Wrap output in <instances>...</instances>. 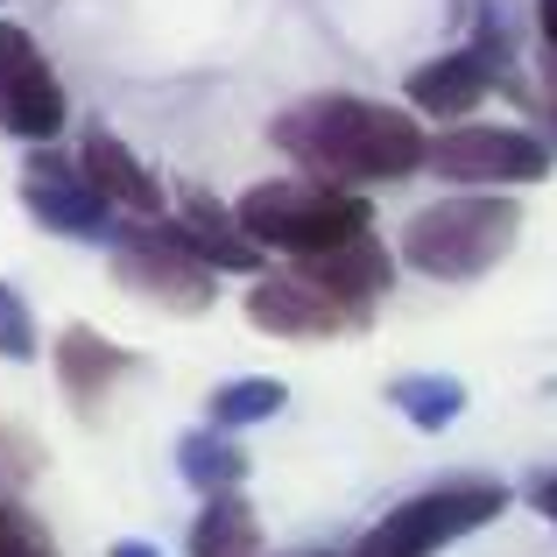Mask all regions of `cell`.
<instances>
[{
    "label": "cell",
    "instance_id": "6da1fadb",
    "mask_svg": "<svg viewBox=\"0 0 557 557\" xmlns=\"http://www.w3.org/2000/svg\"><path fill=\"white\" fill-rule=\"evenodd\" d=\"M269 141L304 177L339 184V190L395 184V177H417L431 163V135L417 127V113L381 107V99H360V92H318L304 107L275 113Z\"/></svg>",
    "mask_w": 557,
    "mask_h": 557
},
{
    "label": "cell",
    "instance_id": "7a4b0ae2",
    "mask_svg": "<svg viewBox=\"0 0 557 557\" xmlns=\"http://www.w3.org/2000/svg\"><path fill=\"white\" fill-rule=\"evenodd\" d=\"M240 226L255 247H275L289 261H318L332 247H354L368 240L374 212L360 190H339V184H318V177H275V184H255L240 190Z\"/></svg>",
    "mask_w": 557,
    "mask_h": 557
},
{
    "label": "cell",
    "instance_id": "3957f363",
    "mask_svg": "<svg viewBox=\"0 0 557 557\" xmlns=\"http://www.w3.org/2000/svg\"><path fill=\"white\" fill-rule=\"evenodd\" d=\"M516 233H522L516 198H502V190H451V198L423 205L403 226V261L437 275V283H473L516 247Z\"/></svg>",
    "mask_w": 557,
    "mask_h": 557
},
{
    "label": "cell",
    "instance_id": "277c9868",
    "mask_svg": "<svg viewBox=\"0 0 557 557\" xmlns=\"http://www.w3.org/2000/svg\"><path fill=\"white\" fill-rule=\"evenodd\" d=\"M502 508H508V487H494V480L431 487V494H417V502H403L395 516H381L374 530H368V544H360L354 557H431V550L459 544V536L487 530Z\"/></svg>",
    "mask_w": 557,
    "mask_h": 557
},
{
    "label": "cell",
    "instance_id": "5b68a950",
    "mask_svg": "<svg viewBox=\"0 0 557 557\" xmlns=\"http://www.w3.org/2000/svg\"><path fill=\"white\" fill-rule=\"evenodd\" d=\"M113 275H121L135 297L163 304V311H184V318H198L205 304L219 297L212 269H205V261L177 240L170 219H127L121 240H113Z\"/></svg>",
    "mask_w": 557,
    "mask_h": 557
},
{
    "label": "cell",
    "instance_id": "8992f818",
    "mask_svg": "<svg viewBox=\"0 0 557 557\" xmlns=\"http://www.w3.org/2000/svg\"><path fill=\"white\" fill-rule=\"evenodd\" d=\"M431 177L459 184V190H502V184H544L550 177V149L522 127H480L459 121L445 135H431Z\"/></svg>",
    "mask_w": 557,
    "mask_h": 557
},
{
    "label": "cell",
    "instance_id": "52a82bcc",
    "mask_svg": "<svg viewBox=\"0 0 557 557\" xmlns=\"http://www.w3.org/2000/svg\"><path fill=\"white\" fill-rule=\"evenodd\" d=\"M0 127L22 135L28 149H50L64 135V85L36 50V36L14 22H0Z\"/></svg>",
    "mask_w": 557,
    "mask_h": 557
},
{
    "label": "cell",
    "instance_id": "ba28073f",
    "mask_svg": "<svg viewBox=\"0 0 557 557\" xmlns=\"http://www.w3.org/2000/svg\"><path fill=\"white\" fill-rule=\"evenodd\" d=\"M22 205L50 233H71V240H121V212H113V205L92 190L85 163H71V156H57V149H36V156H28Z\"/></svg>",
    "mask_w": 557,
    "mask_h": 557
},
{
    "label": "cell",
    "instance_id": "9c48e42d",
    "mask_svg": "<svg viewBox=\"0 0 557 557\" xmlns=\"http://www.w3.org/2000/svg\"><path fill=\"white\" fill-rule=\"evenodd\" d=\"M247 318H255L261 332H275V339H339V332L360 325V318L346 311L325 283H311L297 261L275 269V275H261V283L247 289Z\"/></svg>",
    "mask_w": 557,
    "mask_h": 557
},
{
    "label": "cell",
    "instance_id": "30bf717a",
    "mask_svg": "<svg viewBox=\"0 0 557 557\" xmlns=\"http://www.w3.org/2000/svg\"><path fill=\"white\" fill-rule=\"evenodd\" d=\"M170 226H177V240H184L212 275H226V269H233V275H255V269H261V247L247 240L240 212H226V205L205 198V190H190V198L177 205V219H170Z\"/></svg>",
    "mask_w": 557,
    "mask_h": 557
},
{
    "label": "cell",
    "instance_id": "8fae6325",
    "mask_svg": "<svg viewBox=\"0 0 557 557\" xmlns=\"http://www.w3.org/2000/svg\"><path fill=\"white\" fill-rule=\"evenodd\" d=\"M487 92H494V64L480 50H445V57H431V64L409 71V107L431 113V121H451V127H459V113H473Z\"/></svg>",
    "mask_w": 557,
    "mask_h": 557
},
{
    "label": "cell",
    "instance_id": "7c38bea8",
    "mask_svg": "<svg viewBox=\"0 0 557 557\" xmlns=\"http://www.w3.org/2000/svg\"><path fill=\"white\" fill-rule=\"evenodd\" d=\"M78 163H85V177H92V190L113 205V212H127V219H156V212H163V184L141 170V156L127 149L121 135L92 127L85 149H78Z\"/></svg>",
    "mask_w": 557,
    "mask_h": 557
},
{
    "label": "cell",
    "instance_id": "4fadbf2b",
    "mask_svg": "<svg viewBox=\"0 0 557 557\" xmlns=\"http://www.w3.org/2000/svg\"><path fill=\"white\" fill-rule=\"evenodd\" d=\"M297 269L311 275V283H325L332 297H339L346 311H354L360 325H368V318H374V304L388 297L395 261L381 255V247H374V233H368V240H354V247H332V255H318V261H297Z\"/></svg>",
    "mask_w": 557,
    "mask_h": 557
},
{
    "label": "cell",
    "instance_id": "5bb4252c",
    "mask_svg": "<svg viewBox=\"0 0 557 557\" xmlns=\"http://www.w3.org/2000/svg\"><path fill=\"white\" fill-rule=\"evenodd\" d=\"M190 557H261V522L247 494H212L190 522Z\"/></svg>",
    "mask_w": 557,
    "mask_h": 557
},
{
    "label": "cell",
    "instance_id": "9a60e30c",
    "mask_svg": "<svg viewBox=\"0 0 557 557\" xmlns=\"http://www.w3.org/2000/svg\"><path fill=\"white\" fill-rule=\"evenodd\" d=\"M177 473L205 494V502H212V494H240L247 451L233 445V437H219V431H190L184 445H177Z\"/></svg>",
    "mask_w": 557,
    "mask_h": 557
},
{
    "label": "cell",
    "instance_id": "2e32d148",
    "mask_svg": "<svg viewBox=\"0 0 557 557\" xmlns=\"http://www.w3.org/2000/svg\"><path fill=\"white\" fill-rule=\"evenodd\" d=\"M121 368H127V354H121V346H107L92 325H71L64 339H57V381H64L71 395H85V403H92V395L107 388Z\"/></svg>",
    "mask_w": 557,
    "mask_h": 557
},
{
    "label": "cell",
    "instance_id": "e0dca14e",
    "mask_svg": "<svg viewBox=\"0 0 557 557\" xmlns=\"http://www.w3.org/2000/svg\"><path fill=\"white\" fill-rule=\"evenodd\" d=\"M388 403L403 409L417 431H445V423L466 417V381L459 374H403L388 388Z\"/></svg>",
    "mask_w": 557,
    "mask_h": 557
},
{
    "label": "cell",
    "instance_id": "ac0fdd59",
    "mask_svg": "<svg viewBox=\"0 0 557 557\" xmlns=\"http://www.w3.org/2000/svg\"><path fill=\"white\" fill-rule=\"evenodd\" d=\"M275 409H283V381H269V374H240V381H226V388L212 395V423H219V431L269 423Z\"/></svg>",
    "mask_w": 557,
    "mask_h": 557
},
{
    "label": "cell",
    "instance_id": "d6986e66",
    "mask_svg": "<svg viewBox=\"0 0 557 557\" xmlns=\"http://www.w3.org/2000/svg\"><path fill=\"white\" fill-rule=\"evenodd\" d=\"M0 360H36V311L14 283H0Z\"/></svg>",
    "mask_w": 557,
    "mask_h": 557
},
{
    "label": "cell",
    "instance_id": "ffe728a7",
    "mask_svg": "<svg viewBox=\"0 0 557 557\" xmlns=\"http://www.w3.org/2000/svg\"><path fill=\"white\" fill-rule=\"evenodd\" d=\"M0 557H50L42 530L22 516V508H0Z\"/></svg>",
    "mask_w": 557,
    "mask_h": 557
},
{
    "label": "cell",
    "instance_id": "44dd1931",
    "mask_svg": "<svg viewBox=\"0 0 557 557\" xmlns=\"http://www.w3.org/2000/svg\"><path fill=\"white\" fill-rule=\"evenodd\" d=\"M536 22H544V42H550V57H557V0H536Z\"/></svg>",
    "mask_w": 557,
    "mask_h": 557
},
{
    "label": "cell",
    "instance_id": "7402d4cb",
    "mask_svg": "<svg viewBox=\"0 0 557 557\" xmlns=\"http://www.w3.org/2000/svg\"><path fill=\"white\" fill-rule=\"evenodd\" d=\"M536 508H544V516H550V522H557V473H550V480H544V487H536Z\"/></svg>",
    "mask_w": 557,
    "mask_h": 557
},
{
    "label": "cell",
    "instance_id": "603a6c76",
    "mask_svg": "<svg viewBox=\"0 0 557 557\" xmlns=\"http://www.w3.org/2000/svg\"><path fill=\"white\" fill-rule=\"evenodd\" d=\"M113 557H163L156 544H113Z\"/></svg>",
    "mask_w": 557,
    "mask_h": 557
},
{
    "label": "cell",
    "instance_id": "cb8c5ba5",
    "mask_svg": "<svg viewBox=\"0 0 557 557\" xmlns=\"http://www.w3.org/2000/svg\"><path fill=\"white\" fill-rule=\"evenodd\" d=\"M318 557H339V550H318Z\"/></svg>",
    "mask_w": 557,
    "mask_h": 557
}]
</instances>
